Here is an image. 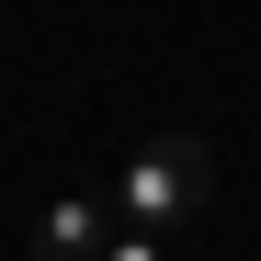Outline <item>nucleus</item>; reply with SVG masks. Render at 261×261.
I'll return each mask as SVG.
<instances>
[{"mask_svg":"<svg viewBox=\"0 0 261 261\" xmlns=\"http://www.w3.org/2000/svg\"><path fill=\"white\" fill-rule=\"evenodd\" d=\"M204 193H216V148H204V137H148L137 159L114 170V216H125L137 239L193 227V216H204Z\"/></svg>","mask_w":261,"mask_h":261,"instance_id":"f257e3e1","label":"nucleus"},{"mask_svg":"<svg viewBox=\"0 0 261 261\" xmlns=\"http://www.w3.org/2000/svg\"><path fill=\"white\" fill-rule=\"evenodd\" d=\"M125 227H114V193H57L34 204V261H102Z\"/></svg>","mask_w":261,"mask_h":261,"instance_id":"f03ea898","label":"nucleus"},{"mask_svg":"<svg viewBox=\"0 0 261 261\" xmlns=\"http://www.w3.org/2000/svg\"><path fill=\"white\" fill-rule=\"evenodd\" d=\"M102 261H170V239H137V227H125V239H114Z\"/></svg>","mask_w":261,"mask_h":261,"instance_id":"7ed1b4c3","label":"nucleus"}]
</instances>
